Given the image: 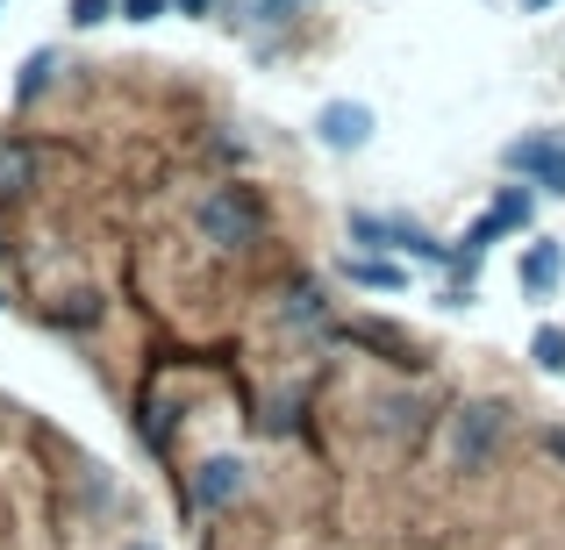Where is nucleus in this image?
<instances>
[{
	"label": "nucleus",
	"mask_w": 565,
	"mask_h": 550,
	"mask_svg": "<svg viewBox=\"0 0 565 550\" xmlns=\"http://www.w3.org/2000/svg\"><path fill=\"white\" fill-rule=\"evenodd\" d=\"M258 229H265V215H258V201H250V186H215L201 201V236L207 244L244 250V244H258Z\"/></svg>",
	"instance_id": "obj_1"
},
{
	"label": "nucleus",
	"mask_w": 565,
	"mask_h": 550,
	"mask_svg": "<svg viewBox=\"0 0 565 550\" xmlns=\"http://www.w3.org/2000/svg\"><path fill=\"white\" fill-rule=\"evenodd\" d=\"M530 222H537V193H530V186H501V193H494V207H487V215L466 229V272L480 265V250H487V244H501V236L530 229Z\"/></svg>",
	"instance_id": "obj_2"
},
{
	"label": "nucleus",
	"mask_w": 565,
	"mask_h": 550,
	"mask_svg": "<svg viewBox=\"0 0 565 550\" xmlns=\"http://www.w3.org/2000/svg\"><path fill=\"white\" fill-rule=\"evenodd\" d=\"M351 236L380 250H401V258H423V265H451V250L423 229V222H401V215H351Z\"/></svg>",
	"instance_id": "obj_3"
},
{
	"label": "nucleus",
	"mask_w": 565,
	"mask_h": 550,
	"mask_svg": "<svg viewBox=\"0 0 565 550\" xmlns=\"http://www.w3.org/2000/svg\"><path fill=\"white\" fill-rule=\"evenodd\" d=\"M501 165H509L523 186L565 193V143H552V137H515L509 151H501Z\"/></svg>",
	"instance_id": "obj_4"
},
{
	"label": "nucleus",
	"mask_w": 565,
	"mask_h": 550,
	"mask_svg": "<svg viewBox=\"0 0 565 550\" xmlns=\"http://www.w3.org/2000/svg\"><path fill=\"white\" fill-rule=\"evenodd\" d=\"M458 465L466 472H480L487 457H494V443H501V408H466L458 414Z\"/></svg>",
	"instance_id": "obj_5"
},
{
	"label": "nucleus",
	"mask_w": 565,
	"mask_h": 550,
	"mask_svg": "<svg viewBox=\"0 0 565 550\" xmlns=\"http://www.w3.org/2000/svg\"><path fill=\"white\" fill-rule=\"evenodd\" d=\"M316 129H322L330 151H365V143H373V108H359V100H330Z\"/></svg>",
	"instance_id": "obj_6"
},
{
	"label": "nucleus",
	"mask_w": 565,
	"mask_h": 550,
	"mask_svg": "<svg viewBox=\"0 0 565 550\" xmlns=\"http://www.w3.org/2000/svg\"><path fill=\"white\" fill-rule=\"evenodd\" d=\"M236 494H244V465H236V457H207L201 479H193V500H201V508H230Z\"/></svg>",
	"instance_id": "obj_7"
},
{
	"label": "nucleus",
	"mask_w": 565,
	"mask_h": 550,
	"mask_svg": "<svg viewBox=\"0 0 565 550\" xmlns=\"http://www.w3.org/2000/svg\"><path fill=\"white\" fill-rule=\"evenodd\" d=\"M344 336H351V344H373L380 358H386V365H401V371H423V351H415L408 336H394L386 322H351Z\"/></svg>",
	"instance_id": "obj_8"
},
{
	"label": "nucleus",
	"mask_w": 565,
	"mask_h": 550,
	"mask_svg": "<svg viewBox=\"0 0 565 550\" xmlns=\"http://www.w3.org/2000/svg\"><path fill=\"white\" fill-rule=\"evenodd\" d=\"M515 279H523V293H552L565 279V250L558 244H530L523 265H515Z\"/></svg>",
	"instance_id": "obj_9"
},
{
	"label": "nucleus",
	"mask_w": 565,
	"mask_h": 550,
	"mask_svg": "<svg viewBox=\"0 0 565 550\" xmlns=\"http://www.w3.org/2000/svg\"><path fill=\"white\" fill-rule=\"evenodd\" d=\"M344 279H351V287H380V293L408 287V272H401V265H386V258H344Z\"/></svg>",
	"instance_id": "obj_10"
},
{
	"label": "nucleus",
	"mask_w": 565,
	"mask_h": 550,
	"mask_svg": "<svg viewBox=\"0 0 565 550\" xmlns=\"http://www.w3.org/2000/svg\"><path fill=\"white\" fill-rule=\"evenodd\" d=\"M530 358H537L544 371H565V330H537L530 336Z\"/></svg>",
	"instance_id": "obj_11"
},
{
	"label": "nucleus",
	"mask_w": 565,
	"mask_h": 550,
	"mask_svg": "<svg viewBox=\"0 0 565 550\" xmlns=\"http://www.w3.org/2000/svg\"><path fill=\"white\" fill-rule=\"evenodd\" d=\"M43 79H51V51H36V57L22 65V86H14V94H22V100H36V94H43Z\"/></svg>",
	"instance_id": "obj_12"
},
{
	"label": "nucleus",
	"mask_w": 565,
	"mask_h": 550,
	"mask_svg": "<svg viewBox=\"0 0 565 550\" xmlns=\"http://www.w3.org/2000/svg\"><path fill=\"white\" fill-rule=\"evenodd\" d=\"M108 14H115V0H72V22L79 29H100Z\"/></svg>",
	"instance_id": "obj_13"
},
{
	"label": "nucleus",
	"mask_w": 565,
	"mask_h": 550,
	"mask_svg": "<svg viewBox=\"0 0 565 550\" xmlns=\"http://www.w3.org/2000/svg\"><path fill=\"white\" fill-rule=\"evenodd\" d=\"M166 8H172V0H122V14H129V22H158Z\"/></svg>",
	"instance_id": "obj_14"
},
{
	"label": "nucleus",
	"mask_w": 565,
	"mask_h": 550,
	"mask_svg": "<svg viewBox=\"0 0 565 550\" xmlns=\"http://www.w3.org/2000/svg\"><path fill=\"white\" fill-rule=\"evenodd\" d=\"M316 315H322L316 293H294V301H287V322H316Z\"/></svg>",
	"instance_id": "obj_15"
},
{
	"label": "nucleus",
	"mask_w": 565,
	"mask_h": 550,
	"mask_svg": "<svg viewBox=\"0 0 565 550\" xmlns=\"http://www.w3.org/2000/svg\"><path fill=\"white\" fill-rule=\"evenodd\" d=\"M0 180L22 186V180H29V158H22V151H0Z\"/></svg>",
	"instance_id": "obj_16"
},
{
	"label": "nucleus",
	"mask_w": 565,
	"mask_h": 550,
	"mask_svg": "<svg viewBox=\"0 0 565 550\" xmlns=\"http://www.w3.org/2000/svg\"><path fill=\"white\" fill-rule=\"evenodd\" d=\"M172 8H180V14H207V8H215V0H172Z\"/></svg>",
	"instance_id": "obj_17"
},
{
	"label": "nucleus",
	"mask_w": 565,
	"mask_h": 550,
	"mask_svg": "<svg viewBox=\"0 0 565 550\" xmlns=\"http://www.w3.org/2000/svg\"><path fill=\"white\" fill-rule=\"evenodd\" d=\"M523 8H530V14H537V8H552V0H523Z\"/></svg>",
	"instance_id": "obj_18"
},
{
	"label": "nucleus",
	"mask_w": 565,
	"mask_h": 550,
	"mask_svg": "<svg viewBox=\"0 0 565 550\" xmlns=\"http://www.w3.org/2000/svg\"><path fill=\"white\" fill-rule=\"evenodd\" d=\"M129 550H151V543H129Z\"/></svg>",
	"instance_id": "obj_19"
}]
</instances>
